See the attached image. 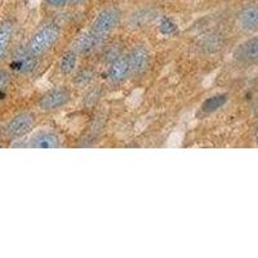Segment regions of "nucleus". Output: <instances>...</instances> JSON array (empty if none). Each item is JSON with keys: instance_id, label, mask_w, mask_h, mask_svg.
I'll use <instances>...</instances> for the list:
<instances>
[{"instance_id": "1", "label": "nucleus", "mask_w": 258, "mask_h": 258, "mask_svg": "<svg viewBox=\"0 0 258 258\" xmlns=\"http://www.w3.org/2000/svg\"><path fill=\"white\" fill-rule=\"evenodd\" d=\"M59 35H61V31H59V27L57 25H45L31 36L29 44H27V49L34 56H41L56 45Z\"/></svg>"}, {"instance_id": "2", "label": "nucleus", "mask_w": 258, "mask_h": 258, "mask_svg": "<svg viewBox=\"0 0 258 258\" xmlns=\"http://www.w3.org/2000/svg\"><path fill=\"white\" fill-rule=\"evenodd\" d=\"M119 22H120V12L117 9H103L102 12L94 18L91 32L94 36L100 39L101 41H103L116 29Z\"/></svg>"}, {"instance_id": "3", "label": "nucleus", "mask_w": 258, "mask_h": 258, "mask_svg": "<svg viewBox=\"0 0 258 258\" xmlns=\"http://www.w3.org/2000/svg\"><path fill=\"white\" fill-rule=\"evenodd\" d=\"M71 100V92L64 87H58L43 94L39 101V107L43 111H56L68 105Z\"/></svg>"}, {"instance_id": "4", "label": "nucleus", "mask_w": 258, "mask_h": 258, "mask_svg": "<svg viewBox=\"0 0 258 258\" xmlns=\"http://www.w3.org/2000/svg\"><path fill=\"white\" fill-rule=\"evenodd\" d=\"M35 126V115L31 112H22L13 117L7 125V133L13 138L26 136Z\"/></svg>"}, {"instance_id": "5", "label": "nucleus", "mask_w": 258, "mask_h": 258, "mask_svg": "<svg viewBox=\"0 0 258 258\" xmlns=\"http://www.w3.org/2000/svg\"><path fill=\"white\" fill-rule=\"evenodd\" d=\"M234 58L241 63L258 62V36L244 41L234 52Z\"/></svg>"}, {"instance_id": "6", "label": "nucleus", "mask_w": 258, "mask_h": 258, "mask_svg": "<svg viewBox=\"0 0 258 258\" xmlns=\"http://www.w3.org/2000/svg\"><path fill=\"white\" fill-rule=\"evenodd\" d=\"M129 64H131V70L132 74H142L146 71L147 66L150 63V53L145 45H136L128 56Z\"/></svg>"}, {"instance_id": "7", "label": "nucleus", "mask_w": 258, "mask_h": 258, "mask_svg": "<svg viewBox=\"0 0 258 258\" xmlns=\"http://www.w3.org/2000/svg\"><path fill=\"white\" fill-rule=\"evenodd\" d=\"M129 75H132V70H131V64L126 56H120L114 62H111L107 71V77L112 83L124 82Z\"/></svg>"}, {"instance_id": "8", "label": "nucleus", "mask_w": 258, "mask_h": 258, "mask_svg": "<svg viewBox=\"0 0 258 258\" xmlns=\"http://www.w3.org/2000/svg\"><path fill=\"white\" fill-rule=\"evenodd\" d=\"M36 66V56H34L31 52L26 48H21L16 52L15 58L12 62V68L20 73H31Z\"/></svg>"}, {"instance_id": "9", "label": "nucleus", "mask_w": 258, "mask_h": 258, "mask_svg": "<svg viewBox=\"0 0 258 258\" xmlns=\"http://www.w3.org/2000/svg\"><path fill=\"white\" fill-rule=\"evenodd\" d=\"M238 22L246 31L258 30V6H249L241 9L238 15Z\"/></svg>"}, {"instance_id": "10", "label": "nucleus", "mask_w": 258, "mask_h": 258, "mask_svg": "<svg viewBox=\"0 0 258 258\" xmlns=\"http://www.w3.org/2000/svg\"><path fill=\"white\" fill-rule=\"evenodd\" d=\"M30 146L35 149H58L61 146V140L54 132L44 131L32 138Z\"/></svg>"}, {"instance_id": "11", "label": "nucleus", "mask_w": 258, "mask_h": 258, "mask_svg": "<svg viewBox=\"0 0 258 258\" xmlns=\"http://www.w3.org/2000/svg\"><path fill=\"white\" fill-rule=\"evenodd\" d=\"M101 43H102V41L89 31L77 39V41L74 43L73 49L75 50L78 54H85V53H89L92 52V50L96 49Z\"/></svg>"}, {"instance_id": "12", "label": "nucleus", "mask_w": 258, "mask_h": 258, "mask_svg": "<svg viewBox=\"0 0 258 258\" xmlns=\"http://www.w3.org/2000/svg\"><path fill=\"white\" fill-rule=\"evenodd\" d=\"M78 54L74 49L66 50L59 59V70L63 75H70L77 70L78 66Z\"/></svg>"}, {"instance_id": "13", "label": "nucleus", "mask_w": 258, "mask_h": 258, "mask_svg": "<svg viewBox=\"0 0 258 258\" xmlns=\"http://www.w3.org/2000/svg\"><path fill=\"white\" fill-rule=\"evenodd\" d=\"M13 36V25L11 21H6L0 25V59L6 56Z\"/></svg>"}, {"instance_id": "14", "label": "nucleus", "mask_w": 258, "mask_h": 258, "mask_svg": "<svg viewBox=\"0 0 258 258\" xmlns=\"http://www.w3.org/2000/svg\"><path fill=\"white\" fill-rule=\"evenodd\" d=\"M226 102H227V96L226 94H217V96H212L211 98H208L206 102L203 103L202 109L203 111L206 112H213L220 109V107H222Z\"/></svg>"}, {"instance_id": "15", "label": "nucleus", "mask_w": 258, "mask_h": 258, "mask_svg": "<svg viewBox=\"0 0 258 258\" xmlns=\"http://www.w3.org/2000/svg\"><path fill=\"white\" fill-rule=\"evenodd\" d=\"M94 73L91 70V69H85V70H82L78 73L77 78L74 82L77 83L78 85H87L93 80Z\"/></svg>"}, {"instance_id": "16", "label": "nucleus", "mask_w": 258, "mask_h": 258, "mask_svg": "<svg viewBox=\"0 0 258 258\" xmlns=\"http://www.w3.org/2000/svg\"><path fill=\"white\" fill-rule=\"evenodd\" d=\"M11 83V75L7 71L0 70V96H4V92L9 87Z\"/></svg>"}, {"instance_id": "17", "label": "nucleus", "mask_w": 258, "mask_h": 258, "mask_svg": "<svg viewBox=\"0 0 258 258\" xmlns=\"http://www.w3.org/2000/svg\"><path fill=\"white\" fill-rule=\"evenodd\" d=\"M48 4L53 7H57V8H61V7H66L69 4L73 3H78L79 0H47Z\"/></svg>"}, {"instance_id": "18", "label": "nucleus", "mask_w": 258, "mask_h": 258, "mask_svg": "<svg viewBox=\"0 0 258 258\" xmlns=\"http://www.w3.org/2000/svg\"><path fill=\"white\" fill-rule=\"evenodd\" d=\"M173 30H176V27H174V25L170 24V21L165 20L164 22L161 24V31L165 32V34H170Z\"/></svg>"}, {"instance_id": "19", "label": "nucleus", "mask_w": 258, "mask_h": 258, "mask_svg": "<svg viewBox=\"0 0 258 258\" xmlns=\"http://www.w3.org/2000/svg\"><path fill=\"white\" fill-rule=\"evenodd\" d=\"M254 115H255V117L258 119V103L255 105V107H254Z\"/></svg>"}, {"instance_id": "20", "label": "nucleus", "mask_w": 258, "mask_h": 258, "mask_svg": "<svg viewBox=\"0 0 258 258\" xmlns=\"http://www.w3.org/2000/svg\"><path fill=\"white\" fill-rule=\"evenodd\" d=\"M255 138H257V142H258V128L257 131H255Z\"/></svg>"}]
</instances>
